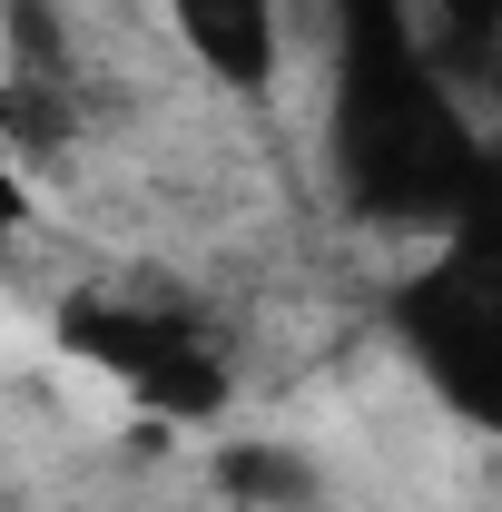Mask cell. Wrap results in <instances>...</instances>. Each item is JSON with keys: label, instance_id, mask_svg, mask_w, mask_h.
<instances>
[{"label": "cell", "instance_id": "1", "mask_svg": "<svg viewBox=\"0 0 502 512\" xmlns=\"http://www.w3.org/2000/svg\"><path fill=\"white\" fill-rule=\"evenodd\" d=\"M493 138L502 128L453 99L404 0H325V168L365 227L434 247Z\"/></svg>", "mask_w": 502, "mask_h": 512}, {"label": "cell", "instance_id": "2", "mask_svg": "<svg viewBox=\"0 0 502 512\" xmlns=\"http://www.w3.org/2000/svg\"><path fill=\"white\" fill-rule=\"evenodd\" d=\"M384 316L404 365L434 384V404L502 434V138L473 168L463 207L443 217V237L384 286Z\"/></svg>", "mask_w": 502, "mask_h": 512}, {"label": "cell", "instance_id": "3", "mask_svg": "<svg viewBox=\"0 0 502 512\" xmlns=\"http://www.w3.org/2000/svg\"><path fill=\"white\" fill-rule=\"evenodd\" d=\"M60 335L99 365V375L138 394L148 414H168V424H217L227 404H237V355H227V335L197 316L188 296H168V286H89V296H69L60 306Z\"/></svg>", "mask_w": 502, "mask_h": 512}, {"label": "cell", "instance_id": "4", "mask_svg": "<svg viewBox=\"0 0 502 512\" xmlns=\"http://www.w3.org/2000/svg\"><path fill=\"white\" fill-rule=\"evenodd\" d=\"M158 20L188 50V69L207 89H227L237 109H266L286 89V60H296L286 0H158Z\"/></svg>", "mask_w": 502, "mask_h": 512}, {"label": "cell", "instance_id": "5", "mask_svg": "<svg viewBox=\"0 0 502 512\" xmlns=\"http://www.w3.org/2000/svg\"><path fill=\"white\" fill-rule=\"evenodd\" d=\"M404 10H414L434 69L453 79V99H463L473 119L502 109V0H404ZM483 128H493V119H483Z\"/></svg>", "mask_w": 502, "mask_h": 512}, {"label": "cell", "instance_id": "6", "mask_svg": "<svg viewBox=\"0 0 502 512\" xmlns=\"http://www.w3.org/2000/svg\"><path fill=\"white\" fill-rule=\"evenodd\" d=\"M20 227H40V197L20 188V158L0 148V237H20Z\"/></svg>", "mask_w": 502, "mask_h": 512}]
</instances>
